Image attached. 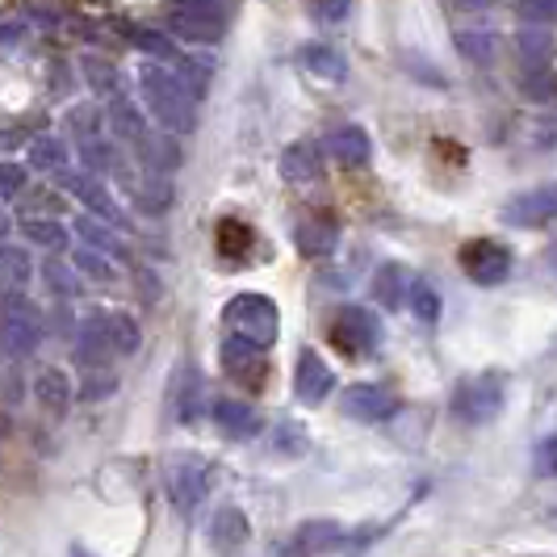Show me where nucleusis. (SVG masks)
I'll return each mask as SVG.
<instances>
[{"instance_id":"1","label":"nucleus","mask_w":557,"mask_h":557,"mask_svg":"<svg viewBox=\"0 0 557 557\" xmlns=\"http://www.w3.org/2000/svg\"><path fill=\"white\" fill-rule=\"evenodd\" d=\"M139 92L147 101V113L164 126L168 135H189L197 126V97L181 84L172 67L143 63L139 67Z\"/></svg>"},{"instance_id":"2","label":"nucleus","mask_w":557,"mask_h":557,"mask_svg":"<svg viewBox=\"0 0 557 557\" xmlns=\"http://www.w3.org/2000/svg\"><path fill=\"white\" fill-rule=\"evenodd\" d=\"M239 0H176L172 13H168V29L185 42H223L226 26H231V13H235Z\"/></svg>"},{"instance_id":"3","label":"nucleus","mask_w":557,"mask_h":557,"mask_svg":"<svg viewBox=\"0 0 557 557\" xmlns=\"http://www.w3.org/2000/svg\"><path fill=\"white\" fill-rule=\"evenodd\" d=\"M223 319L226 327H231V335H244L256 348H273L277 344L281 314H277V302L264 298V294H235L226 302Z\"/></svg>"},{"instance_id":"4","label":"nucleus","mask_w":557,"mask_h":557,"mask_svg":"<svg viewBox=\"0 0 557 557\" xmlns=\"http://www.w3.org/2000/svg\"><path fill=\"white\" fill-rule=\"evenodd\" d=\"M42 344V310L22 294L0 298V348L13 357H29Z\"/></svg>"},{"instance_id":"5","label":"nucleus","mask_w":557,"mask_h":557,"mask_svg":"<svg viewBox=\"0 0 557 557\" xmlns=\"http://www.w3.org/2000/svg\"><path fill=\"white\" fill-rule=\"evenodd\" d=\"M503 398H507V386H503L499 373H478L453 391L448 407L461 423H491L503 411Z\"/></svg>"},{"instance_id":"6","label":"nucleus","mask_w":557,"mask_h":557,"mask_svg":"<svg viewBox=\"0 0 557 557\" xmlns=\"http://www.w3.org/2000/svg\"><path fill=\"white\" fill-rule=\"evenodd\" d=\"M206 491H210V466L206 461H197V457H172L164 466V495L181 516L197 511L201 499H206Z\"/></svg>"},{"instance_id":"7","label":"nucleus","mask_w":557,"mask_h":557,"mask_svg":"<svg viewBox=\"0 0 557 557\" xmlns=\"http://www.w3.org/2000/svg\"><path fill=\"white\" fill-rule=\"evenodd\" d=\"M382 339V323L377 314L364 307H344L335 310V323H332V344L344 352V357H369Z\"/></svg>"},{"instance_id":"8","label":"nucleus","mask_w":557,"mask_h":557,"mask_svg":"<svg viewBox=\"0 0 557 557\" xmlns=\"http://www.w3.org/2000/svg\"><path fill=\"white\" fill-rule=\"evenodd\" d=\"M55 176H59V189H63V194H72L76 201H84V206H88V214L106 219L110 226H122V210H117V201H113V194L101 185V176H97V172L63 168V172H55Z\"/></svg>"},{"instance_id":"9","label":"nucleus","mask_w":557,"mask_h":557,"mask_svg":"<svg viewBox=\"0 0 557 557\" xmlns=\"http://www.w3.org/2000/svg\"><path fill=\"white\" fill-rule=\"evenodd\" d=\"M461 269L474 285H503L511 277V251L495 239H470L461 248Z\"/></svg>"},{"instance_id":"10","label":"nucleus","mask_w":557,"mask_h":557,"mask_svg":"<svg viewBox=\"0 0 557 557\" xmlns=\"http://www.w3.org/2000/svg\"><path fill=\"white\" fill-rule=\"evenodd\" d=\"M335 391V373L327 369V361L314 352V348H302L298 352V369H294V394L302 407H319L327 403V394Z\"/></svg>"},{"instance_id":"11","label":"nucleus","mask_w":557,"mask_h":557,"mask_svg":"<svg viewBox=\"0 0 557 557\" xmlns=\"http://www.w3.org/2000/svg\"><path fill=\"white\" fill-rule=\"evenodd\" d=\"M168 411L176 423H197L206 411V386H201V373L194 364H181L172 373V386H168Z\"/></svg>"},{"instance_id":"12","label":"nucleus","mask_w":557,"mask_h":557,"mask_svg":"<svg viewBox=\"0 0 557 557\" xmlns=\"http://www.w3.org/2000/svg\"><path fill=\"white\" fill-rule=\"evenodd\" d=\"M554 219H557V181L520 194L503 210V223L507 226H545V223H554Z\"/></svg>"},{"instance_id":"13","label":"nucleus","mask_w":557,"mask_h":557,"mask_svg":"<svg viewBox=\"0 0 557 557\" xmlns=\"http://www.w3.org/2000/svg\"><path fill=\"white\" fill-rule=\"evenodd\" d=\"M210 419H214V428L223 432L226 441H251V436H260V428H264L260 411L248 407V403H239V398H214Z\"/></svg>"},{"instance_id":"14","label":"nucleus","mask_w":557,"mask_h":557,"mask_svg":"<svg viewBox=\"0 0 557 557\" xmlns=\"http://www.w3.org/2000/svg\"><path fill=\"white\" fill-rule=\"evenodd\" d=\"M223 369L235 377V382H251V386H260V382H264V373H269V364H264V348H256V344L244 339V335H226L223 339Z\"/></svg>"},{"instance_id":"15","label":"nucleus","mask_w":557,"mask_h":557,"mask_svg":"<svg viewBox=\"0 0 557 557\" xmlns=\"http://www.w3.org/2000/svg\"><path fill=\"white\" fill-rule=\"evenodd\" d=\"M398 411V398L382 386H348L344 394V416L357 419V423H382Z\"/></svg>"},{"instance_id":"16","label":"nucleus","mask_w":557,"mask_h":557,"mask_svg":"<svg viewBox=\"0 0 557 557\" xmlns=\"http://www.w3.org/2000/svg\"><path fill=\"white\" fill-rule=\"evenodd\" d=\"M281 176L289 181V185H310V181H319L323 176V147L319 143H289L285 151H281Z\"/></svg>"},{"instance_id":"17","label":"nucleus","mask_w":557,"mask_h":557,"mask_svg":"<svg viewBox=\"0 0 557 557\" xmlns=\"http://www.w3.org/2000/svg\"><path fill=\"white\" fill-rule=\"evenodd\" d=\"M76 357L84 364H106L110 357H117L106 332V314H88L81 327H76Z\"/></svg>"},{"instance_id":"18","label":"nucleus","mask_w":557,"mask_h":557,"mask_svg":"<svg viewBox=\"0 0 557 557\" xmlns=\"http://www.w3.org/2000/svg\"><path fill=\"white\" fill-rule=\"evenodd\" d=\"M327 151L339 168H364L369 156H373V143L364 135L361 126H339L332 139H327Z\"/></svg>"},{"instance_id":"19","label":"nucleus","mask_w":557,"mask_h":557,"mask_svg":"<svg viewBox=\"0 0 557 557\" xmlns=\"http://www.w3.org/2000/svg\"><path fill=\"white\" fill-rule=\"evenodd\" d=\"M248 536H251V524L239 507H219V511H214V520H210V541H214L223 554L244 549Z\"/></svg>"},{"instance_id":"20","label":"nucleus","mask_w":557,"mask_h":557,"mask_svg":"<svg viewBox=\"0 0 557 557\" xmlns=\"http://www.w3.org/2000/svg\"><path fill=\"white\" fill-rule=\"evenodd\" d=\"M34 398H38V407L47 416H63L72 407V382H67V373L63 369H42L34 377Z\"/></svg>"},{"instance_id":"21","label":"nucleus","mask_w":557,"mask_h":557,"mask_svg":"<svg viewBox=\"0 0 557 557\" xmlns=\"http://www.w3.org/2000/svg\"><path fill=\"white\" fill-rule=\"evenodd\" d=\"M34 277V260L17 244H0V298L4 294H22Z\"/></svg>"},{"instance_id":"22","label":"nucleus","mask_w":557,"mask_h":557,"mask_svg":"<svg viewBox=\"0 0 557 557\" xmlns=\"http://www.w3.org/2000/svg\"><path fill=\"white\" fill-rule=\"evenodd\" d=\"M294 239H298V251L302 256H332L335 244H339V231L327 214H314V219H302L298 231H294Z\"/></svg>"},{"instance_id":"23","label":"nucleus","mask_w":557,"mask_h":557,"mask_svg":"<svg viewBox=\"0 0 557 557\" xmlns=\"http://www.w3.org/2000/svg\"><path fill=\"white\" fill-rule=\"evenodd\" d=\"M106 332H110V344L117 357H135L143 344V332L139 323H135V314H126V310H106Z\"/></svg>"},{"instance_id":"24","label":"nucleus","mask_w":557,"mask_h":557,"mask_svg":"<svg viewBox=\"0 0 557 557\" xmlns=\"http://www.w3.org/2000/svg\"><path fill=\"white\" fill-rule=\"evenodd\" d=\"M520 92L536 106H554L557 101V76L549 63H524L520 72Z\"/></svg>"},{"instance_id":"25","label":"nucleus","mask_w":557,"mask_h":557,"mask_svg":"<svg viewBox=\"0 0 557 557\" xmlns=\"http://www.w3.org/2000/svg\"><path fill=\"white\" fill-rule=\"evenodd\" d=\"M63 126H67V135H72L76 143L101 139V131H106V110H101L97 101L72 106V110H67V117H63Z\"/></svg>"},{"instance_id":"26","label":"nucleus","mask_w":557,"mask_h":557,"mask_svg":"<svg viewBox=\"0 0 557 557\" xmlns=\"http://www.w3.org/2000/svg\"><path fill=\"white\" fill-rule=\"evenodd\" d=\"M339 545H344V529L335 520H310L298 529V549H307V554H327Z\"/></svg>"},{"instance_id":"27","label":"nucleus","mask_w":557,"mask_h":557,"mask_svg":"<svg viewBox=\"0 0 557 557\" xmlns=\"http://www.w3.org/2000/svg\"><path fill=\"white\" fill-rule=\"evenodd\" d=\"M76 235L84 239V248H97V251H106V256H122V239H117V231H113L106 219H97V214L76 219Z\"/></svg>"},{"instance_id":"28","label":"nucleus","mask_w":557,"mask_h":557,"mask_svg":"<svg viewBox=\"0 0 557 557\" xmlns=\"http://www.w3.org/2000/svg\"><path fill=\"white\" fill-rule=\"evenodd\" d=\"M298 59H302V67H307L310 76H323V81H344V59L335 55L327 42H307V47L298 51Z\"/></svg>"},{"instance_id":"29","label":"nucleus","mask_w":557,"mask_h":557,"mask_svg":"<svg viewBox=\"0 0 557 557\" xmlns=\"http://www.w3.org/2000/svg\"><path fill=\"white\" fill-rule=\"evenodd\" d=\"M29 168L34 172H63L67 168V143L55 135H38L29 143Z\"/></svg>"},{"instance_id":"30","label":"nucleus","mask_w":557,"mask_h":557,"mask_svg":"<svg viewBox=\"0 0 557 557\" xmlns=\"http://www.w3.org/2000/svg\"><path fill=\"white\" fill-rule=\"evenodd\" d=\"M407 285H411V277L398 269V264H386L377 277H373V294H377V302L382 307H403L407 302Z\"/></svg>"},{"instance_id":"31","label":"nucleus","mask_w":557,"mask_h":557,"mask_svg":"<svg viewBox=\"0 0 557 557\" xmlns=\"http://www.w3.org/2000/svg\"><path fill=\"white\" fill-rule=\"evenodd\" d=\"M516 51H520L524 63H549V55H554V34H549V26H524L520 38H516Z\"/></svg>"},{"instance_id":"32","label":"nucleus","mask_w":557,"mask_h":557,"mask_svg":"<svg viewBox=\"0 0 557 557\" xmlns=\"http://www.w3.org/2000/svg\"><path fill=\"white\" fill-rule=\"evenodd\" d=\"M22 231H26V239L34 248H47V251L67 248V226L59 223V219H26Z\"/></svg>"},{"instance_id":"33","label":"nucleus","mask_w":557,"mask_h":557,"mask_svg":"<svg viewBox=\"0 0 557 557\" xmlns=\"http://www.w3.org/2000/svg\"><path fill=\"white\" fill-rule=\"evenodd\" d=\"M84 81L92 92H101L106 101H110L113 92H122V81H117V67H113L110 59H97V55H84Z\"/></svg>"},{"instance_id":"34","label":"nucleus","mask_w":557,"mask_h":557,"mask_svg":"<svg viewBox=\"0 0 557 557\" xmlns=\"http://www.w3.org/2000/svg\"><path fill=\"white\" fill-rule=\"evenodd\" d=\"M407 307L416 310L419 323H436L441 319V294L423 277H411V285H407Z\"/></svg>"},{"instance_id":"35","label":"nucleus","mask_w":557,"mask_h":557,"mask_svg":"<svg viewBox=\"0 0 557 557\" xmlns=\"http://www.w3.org/2000/svg\"><path fill=\"white\" fill-rule=\"evenodd\" d=\"M457 51L482 67V63L495 59V34H491V29H461V34H457Z\"/></svg>"},{"instance_id":"36","label":"nucleus","mask_w":557,"mask_h":557,"mask_svg":"<svg viewBox=\"0 0 557 557\" xmlns=\"http://www.w3.org/2000/svg\"><path fill=\"white\" fill-rule=\"evenodd\" d=\"M172 63H176L172 72L181 76V84L201 101V97H206V84H210V63H201V59H181V55L172 59Z\"/></svg>"},{"instance_id":"37","label":"nucleus","mask_w":557,"mask_h":557,"mask_svg":"<svg viewBox=\"0 0 557 557\" xmlns=\"http://www.w3.org/2000/svg\"><path fill=\"white\" fill-rule=\"evenodd\" d=\"M42 277H47V289H51L55 298H72V294L81 289L76 273H72L63 260H47V264H42Z\"/></svg>"},{"instance_id":"38","label":"nucleus","mask_w":557,"mask_h":557,"mask_svg":"<svg viewBox=\"0 0 557 557\" xmlns=\"http://www.w3.org/2000/svg\"><path fill=\"white\" fill-rule=\"evenodd\" d=\"M76 269L81 273H88V277H97V281H113L117 273H113V260L106 256V251H97V248H81L76 251Z\"/></svg>"},{"instance_id":"39","label":"nucleus","mask_w":557,"mask_h":557,"mask_svg":"<svg viewBox=\"0 0 557 557\" xmlns=\"http://www.w3.org/2000/svg\"><path fill=\"white\" fill-rule=\"evenodd\" d=\"M26 181H29L26 168L13 164V160H0V201H13V197L26 194Z\"/></svg>"},{"instance_id":"40","label":"nucleus","mask_w":557,"mask_h":557,"mask_svg":"<svg viewBox=\"0 0 557 557\" xmlns=\"http://www.w3.org/2000/svg\"><path fill=\"white\" fill-rule=\"evenodd\" d=\"M516 13L524 26H549L557 17V0H516Z\"/></svg>"},{"instance_id":"41","label":"nucleus","mask_w":557,"mask_h":557,"mask_svg":"<svg viewBox=\"0 0 557 557\" xmlns=\"http://www.w3.org/2000/svg\"><path fill=\"white\" fill-rule=\"evenodd\" d=\"M248 244H251V231L244 223H231V219H226V223L219 226V248H223V256H239Z\"/></svg>"},{"instance_id":"42","label":"nucleus","mask_w":557,"mask_h":557,"mask_svg":"<svg viewBox=\"0 0 557 557\" xmlns=\"http://www.w3.org/2000/svg\"><path fill=\"white\" fill-rule=\"evenodd\" d=\"M135 47H143V51H151L156 59H176V47H172V38H164V34H156V29H135Z\"/></svg>"},{"instance_id":"43","label":"nucleus","mask_w":557,"mask_h":557,"mask_svg":"<svg viewBox=\"0 0 557 557\" xmlns=\"http://www.w3.org/2000/svg\"><path fill=\"white\" fill-rule=\"evenodd\" d=\"M532 470L541 478H557V436H545L532 448Z\"/></svg>"},{"instance_id":"44","label":"nucleus","mask_w":557,"mask_h":557,"mask_svg":"<svg viewBox=\"0 0 557 557\" xmlns=\"http://www.w3.org/2000/svg\"><path fill=\"white\" fill-rule=\"evenodd\" d=\"M110 394H117V377H113V373H92L81 386L84 403H101V398H110Z\"/></svg>"},{"instance_id":"45","label":"nucleus","mask_w":557,"mask_h":557,"mask_svg":"<svg viewBox=\"0 0 557 557\" xmlns=\"http://www.w3.org/2000/svg\"><path fill=\"white\" fill-rule=\"evenodd\" d=\"M277 448H285V453H302V448H307V436H302V428H294V423H281V428H277Z\"/></svg>"},{"instance_id":"46","label":"nucleus","mask_w":557,"mask_h":557,"mask_svg":"<svg viewBox=\"0 0 557 557\" xmlns=\"http://www.w3.org/2000/svg\"><path fill=\"white\" fill-rule=\"evenodd\" d=\"M314 9H319L323 22H344L348 17V0H314Z\"/></svg>"},{"instance_id":"47","label":"nucleus","mask_w":557,"mask_h":557,"mask_svg":"<svg viewBox=\"0 0 557 557\" xmlns=\"http://www.w3.org/2000/svg\"><path fill=\"white\" fill-rule=\"evenodd\" d=\"M428 67H432L428 59L407 55V72H411V76H423V81H428V84H445V76H436V72H428Z\"/></svg>"},{"instance_id":"48","label":"nucleus","mask_w":557,"mask_h":557,"mask_svg":"<svg viewBox=\"0 0 557 557\" xmlns=\"http://www.w3.org/2000/svg\"><path fill=\"white\" fill-rule=\"evenodd\" d=\"M457 9H466V13H478V9H491L495 0H453Z\"/></svg>"},{"instance_id":"49","label":"nucleus","mask_w":557,"mask_h":557,"mask_svg":"<svg viewBox=\"0 0 557 557\" xmlns=\"http://www.w3.org/2000/svg\"><path fill=\"white\" fill-rule=\"evenodd\" d=\"M9 226H13V223H9V214H0V244H4V235H9Z\"/></svg>"},{"instance_id":"50","label":"nucleus","mask_w":557,"mask_h":557,"mask_svg":"<svg viewBox=\"0 0 557 557\" xmlns=\"http://www.w3.org/2000/svg\"><path fill=\"white\" fill-rule=\"evenodd\" d=\"M67 557H92V554H88L84 545H72V549H67Z\"/></svg>"}]
</instances>
